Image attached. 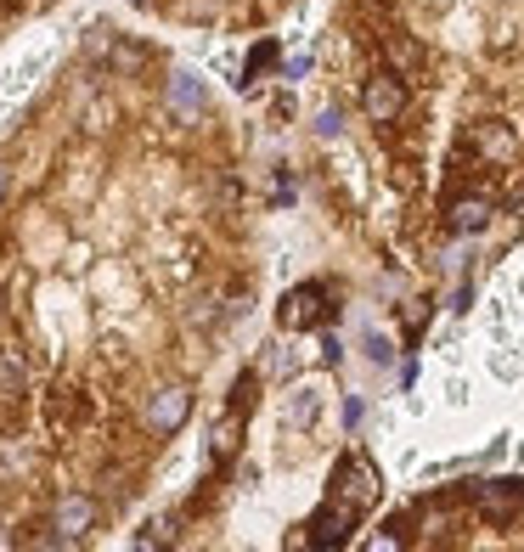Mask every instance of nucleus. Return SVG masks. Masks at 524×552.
Returning <instances> with one entry per match:
<instances>
[{"instance_id": "nucleus-1", "label": "nucleus", "mask_w": 524, "mask_h": 552, "mask_svg": "<svg viewBox=\"0 0 524 552\" xmlns=\"http://www.w3.org/2000/svg\"><path fill=\"white\" fill-rule=\"evenodd\" d=\"M181 417H186V389H158L152 406H147V423L152 429H175Z\"/></svg>"}, {"instance_id": "nucleus-2", "label": "nucleus", "mask_w": 524, "mask_h": 552, "mask_svg": "<svg viewBox=\"0 0 524 552\" xmlns=\"http://www.w3.org/2000/svg\"><path fill=\"white\" fill-rule=\"evenodd\" d=\"M57 525L68 530V536H79V530L90 525V502H85V496H68V502L57 507Z\"/></svg>"}]
</instances>
